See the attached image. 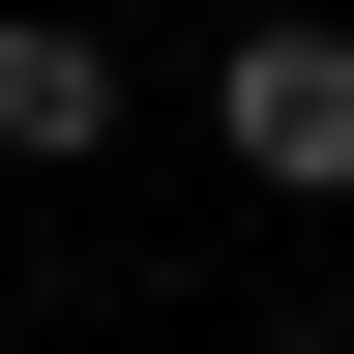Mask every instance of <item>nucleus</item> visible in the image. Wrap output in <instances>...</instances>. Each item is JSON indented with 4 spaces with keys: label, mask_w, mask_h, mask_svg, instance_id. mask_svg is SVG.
I'll return each mask as SVG.
<instances>
[{
    "label": "nucleus",
    "mask_w": 354,
    "mask_h": 354,
    "mask_svg": "<svg viewBox=\"0 0 354 354\" xmlns=\"http://www.w3.org/2000/svg\"><path fill=\"white\" fill-rule=\"evenodd\" d=\"M207 118H236L266 207H354V30L325 0H236V88H207Z\"/></svg>",
    "instance_id": "f257e3e1"
},
{
    "label": "nucleus",
    "mask_w": 354,
    "mask_h": 354,
    "mask_svg": "<svg viewBox=\"0 0 354 354\" xmlns=\"http://www.w3.org/2000/svg\"><path fill=\"white\" fill-rule=\"evenodd\" d=\"M88 148H118V59L59 0H0V177H88Z\"/></svg>",
    "instance_id": "f03ea898"
}]
</instances>
